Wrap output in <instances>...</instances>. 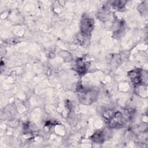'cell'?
Masks as SVG:
<instances>
[{
    "label": "cell",
    "mask_w": 148,
    "mask_h": 148,
    "mask_svg": "<svg viewBox=\"0 0 148 148\" xmlns=\"http://www.w3.org/2000/svg\"><path fill=\"white\" fill-rule=\"evenodd\" d=\"M128 110L117 109H109L104 111L103 116L108 125L112 128L121 127L130 117Z\"/></svg>",
    "instance_id": "cell-1"
},
{
    "label": "cell",
    "mask_w": 148,
    "mask_h": 148,
    "mask_svg": "<svg viewBox=\"0 0 148 148\" xmlns=\"http://www.w3.org/2000/svg\"><path fill=\"white\" fill-rule=\"evenodd\" d=\"M97 97V92L92 89L79 88L78 90V98L83 103L89 104L94 101Z\"/></svg>",
    "instance_id": "cell-2"
},
{
    "label": "cell",
    "mask_w": 148,
    "mask_h": 148,
    "mask_svg": "<svg viewBox=\"0 0 148 148\" xmlns=\"http://www.w3.org/2000/svg\"><path fill=\"white\" fill-rule=\"evenodd\" d=\"M94 20L88 17H83L81 21L80 30L82 36H88L93 29Z\"/></svg>",
    "instance_id": "cell-3"
},
{
    "label": "cell",
    "mask_w": 148,
    "mask_h": 148,
    "mask_svg": "<svg viewBox=\"0 0 148 148\" xmlns=\"http://www.w3.org/2000/svg\"><path fill=\"white\" fill-rule=\"evenodd\" d=\"M129 76L135 84H139L142 82L141 71L139 69H135L129 73Z\"/></svg>",
    "instance_id": "cell-4"
},
{
    "label": "cell",
    "mask_w": 148,
    "mask_h": 148,
    "mask_svg": "<svg viewBox=\"0 0 148 148\" xmlns=\"http://www.w3.org/2000/svg\"><path fill=\"white\" fill-rule=\"evenodd\" d=\"M76 66L78 73H79L81 75H84L85 71H86V65H85V63L83 61V60L79 59L76 62Z\"/></svg>",
    "instance_id": "cell-5"
},
{
    "label": "cell",
    "mask_w": 148,
    "mask_h": 148,
    "mask_svg": "<svg viewBox=\"0 0 148 148\" xmlns=\"http://www.w3.org/2000/svg\"><path fill=\"white\" fill-rule=\"evenodd\" d=\"M92 140H93L94 142L97 143H102L103 140V137L102 133L101 132H97L96 134H94L92 136Z\"/></svg>",
    "instance_id": "cell-6"
}]
</instances>
